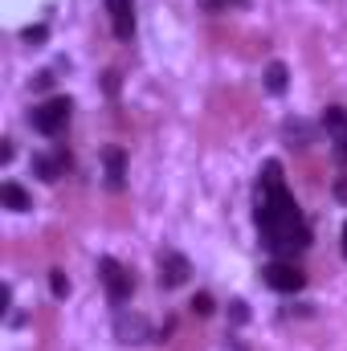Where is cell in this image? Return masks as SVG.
<instances>
[{
	"label": "cell",
	"instance_id": "cell-1",
	"mask_svg": "<svg viewBox=\"0 0 347 351\" xmlns=\"http://www.w3.org/2000/svg\"><path fill=\"white\" fill-rule=\"evenodd\" d=\"M70 110H74V102H70V98H49V102L33 106L29 123H33V131H41V135H58V131L66 127Z\"/></svg>",
	"mask_w": 347,
	"mask_h": 351
},
{
	"label": "cell",
	"instance_id": "cell-2",
	"mask_svg": "<svg viewBox=\"0 0 347 351\" xmlns=\"http://www.w3.org/2000/svg\"><path fill=\"white\" fill-rule=\"evenodd\" d=\"M98 278H102V286H106V294H110L115 306H123L131 298V290H135V278L115 262V258H98Z\"/></svg>",
	"mask_w": 347,
	"mask_h": 351
},
{
	"label": "cell",
	"instance_id": "cell-3",
	"mask_svg": "<svg viewBox=\"0 0 347 351\" xmlns=\"http://www.w3.org/2000/svg\"><path fill=\"white\" fill-rule=\"evenodd\" d=\"M261 278H265V286L270 290H278V294H294V290H302V269L290 262H270L265 269H261Z\"/></svg>",
	"mask_w": 347,
	"mask_h": 351
},
{
	"label": "cell",
	"instance_id": "cell-4",
	"mask_svg": "<svg viewBox=\"0 0 347 351\" xmlns=\"http://www.w3.org/2000/svg\"><path fill=\"white\" fill-rule=\"evenodd\" d=\"M188 274H192V265H188V258L184 254H160V286L164 290H176V286H184L188 282Z\"/></svg>",
	"mask_w": 347,
	"mask_h": 351
},
{
	"label": "cell",
	"instance_id": "cell-5",
	"mask_svg": "<svg viewBox=\"0 0 347 351\" xmlns=\"http://www.w3.org/2000/svg\"><path fill=\"white\" fill-rule=\"evenodd\" d=\"M106 12H110V29L119 41H131L135 33V0H106Z\"/></svg>",
	"mask_w": 347,
	"mask_h": 351
},
{
	"label": "cell",
	"instance_id": "cell-6",
	"mask_svg": "<svg viewBox=\"0 0 347 351\" xmlns=\"http://www.w3.org/2000/svg\"><path fill=\"white\" fill-rule=\"evenodd\" d=\"M115 335H119V343H143V339L152 335V323H147L143 315H127V311H119V319H115Z\"/></svg>",
	"mask_w": 347,
	"mask_h": 351
},
{
	"label": "cell",
	"instance_id": "cell-7",
	"mask_svg": "<svg viewBox=\"0 0 347 351\" xmlns=\"http://www.w3.org/2000/svg\"><path fill=\"white\" fill-rule=\"evenodd\" d=\"M274 192H282V164L265 160L261 164V180H258V196H274Z\"/></svg>",
	"mask_w": 347,
	"mask_h": 351
},
{
	"label": "cell",
	"instance_id": "cell-8",
	"mask_svg": "<svg viewBox=\"0 0 347 351\" xmlns=\"http://www.w3.org/2000/svg\"><path fill=\"white\" fill-rule=\"evenodd\" d=\"M66 164H70L66 156H33V172L41 176V180H49V184L66 172Z\"/></svg>",
	"mask_w": 347,
	"mask_h": 351
},
{
	"label": "cell",
	"instance_id": "cell-9",
	"mask_svg": "<svg viewBox=\"0 0 347 351\" xmlns=\"http://www.w3.org/2000/svg\"><path fill=\"white\" fill-rule=\"evenodd\" d=\"M0 200H4V208H12V213H25V208H33V200H29V192L21 188V184H4L0 188Z\"/></svg>",
	"mask_w": 347,
	"mask_h": 351
},
{
	"label": "cell",
	"instance_id": "cell-10",
	"mask_svg": "<svg viewBox=\"0 0 347 351\" xmlns=\"http://www.w3.org/2000/svg\"><path fill=\"white\" fill-rule=\"evenodd\" d=\"M323 127H327V135H331L335 143H339V139H347V110H344V106H327Z\"/></svg>",
	"mask_w": 347,
	"mask_h": 351
},
{
	"label": "cell",
	"instance_id": "cell-11",
	"mask_svg": "<svg viewBox=\"0 0 347 351\" xmlns=\"http://www.w3.org/2000/svg\"><path fill=\"white\" fill-rule=\"evenodd\" d=\"M106 184L123 188V152L119 147H106Z\"/></svg>",
	"mask_w": 347,
	"mask_h": 351
},
{
	"label": "cell",
	"instance_id": "cell-12",
	"mask_svg": "<svg viewBox=\"0 0 347 351\" xmlns=\"http://www.w3.org/2000/svg\"><path fill=\"white\" fill-rule=\"evenodd\" d=\"M286 82H290L286 66H282V62H270V66H265V90H270V94H282Z\"/></svg>",
	"mask_w": 347,
	"mask_h": 351
},
{
	"label": "cell",
	"instance_id": "cell-13",
	"mask_svg": "<svg viewBox=\"0 0 347 351\" xmlns=\"http://www.w3.org/2000/svg\"><path fill=\"white\" fill-rule=\"evenodd\" d=\"M49 290H53V298H66V294H70V278H66V269H49Z\"/></svg>",
	"mask_w": 347,
	"mask_h": 351
},
{
	"label": "cell",
	"instance_id": "cell-14",
	"mask_svg": "<svg viewBox=\"0 0 347 351\" xmlns=\"http://www.w3.org/2000/svg\"><path fill=\"white\" fill-rule=\"evenodd\" d=\"M45 37H49V29H45V25H29V29L21 33V41H25V45H41Z\"/></svg>",
	"mask_w": 347,
	"mask_h": 351
},
{
	"label": "cell",
	"instance_id": "cell-15",
	"mask_svg": "<svg viewBox=\"0 0 347 351\" xmlns=\"http://www.w3.org/2000/svg\"><path fill=\"white\" fill-rule=\"evenodd\" d=\"M192 311H196L200 319H204V315H213V294H196V298H192Z\"/></svg>",
	"mask_w": 347,
	"mask_h": 351
},
{
	"label": "cell",
	"instance_id": "cell-16",
	"mask_svg": "<svg viewBox=\"0 0 347 351\" xmlns=\"http://www.w3.org/2000/svg\"><path fill=\"white\" fill-rule=\"evenodd\" d=\"M229 315H233V323H246V319H250V311H246V302H241V298H233V302H229Z\"/></svg>",
	"mask_w": 347,
	"mask_h": 351
},
{
	"label": "cell",
	"instance_id": "cell-17",
	"mask_svg": "<svg viewBox=\"0 0 347 351\" xmlns=\"http://www.w3.org/2000/svg\"><path fill=\"white\" fill-rule=\"evenodd\" d=\"M33 86H37V90H49V86H53V74H37V78H33Z\"/></svg>",
	"mask_w": 347,
	"mask_h": 351
},
{
	"label": "cell",
	"instance_id": "cell-18",
	"mask_svg": "<svg viewBox=\"0 0 347 351\" xmlns=\"http://www.w3.org/2000/svg\"><path fill=\"white\" fill-rule=\"evenodd\" d=\"M344 258H347V225H344Z\"/></svg>",
	"mask_w": 347,
	"mask_h": 351
}]
</instances>
